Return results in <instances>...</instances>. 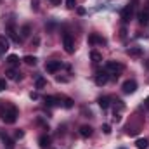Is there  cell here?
I'll return each mask as SVG.
<instances>
[{
	"label": "cell",
	"instance_id": "obj_1",
	"mask_svg": "<svg viewBox=\"0 0 149 149\" xmlns=\"http://www.w3.org/2000/svg\"><path fill=\"white\" fill-rule=\"evenodd\" d=\"M0 118H2V121L7 123V125L16 123V120H17V108L12 106V104H7V106L0 111Z\"/></svg>",
	"mask_w": 149,
	"mask_h": 149
},
{
	"label": "cell",
	"instance_id": "obj_2",
	"mask_svg": "<svg viewBox=\"0 0 149 149\" xmlns=\"http://www.w3.org/2000/svg\"><path fill=\"white\" fill-rule=\"evenodd\" d=\"M63 47H64V50L68 54H73L74 52V40L70 33H64L63 35Z\"/></svg>",
	"mask_w": 149,
	"mask_h": 149
},
{
	"label": "cell",
	"instance_id": "obj_3",
	"mask_svg": "<svg viewBox=\"0 0 149 149\" xmlns=\"http://www.w3.org/2000/svg\"><path fill=\"white\" fill-rule=\"evenodd\" d=\"M61 61H47L45 63V71L47 73H57L61 70Z\"/></svg>",
	"mask_w": 149,
	"mask_h": 149
},
{
	"label": "cell",
	"instance_id": "obj_4",
	"mask_svg": "<svg viewBox=\"0 0 149 149\" xmlns=\"http://www.w3.org/2000/svg\"><path fill=\"white\" fill-rule=\"evenodd\" d=\"M121 88H123L125 94H134V92L137 90V81H135V80H127V81H123Z\"/></svg>",
	"mask_w": 149,
	"mask_h": 149
},
{
	"label": "cell",
	"instance_id": "obj_5",
	"mask_svg": "<svg viewBox=\"0 0 149 149\" xmlns=\"http://www.w3.org/2000/svg\"><path fill=\"white\" fill-rule=\"evenodd\" d=\"M109 81V74H108V71H101V73L95 74V85H106Z\"/></svg>",
	"mask_w": 149,
	"mask_h": 149
},
{
	"label": "cell",
	"instance_id": "obj_6",
	"mask_svg": "<svg viewBox=\"0 0 149 149\" xmlns=\"http://www.w3.org/2000/svg\"><path fill=\"white\" fill-rule=\"evenodd\" d=\"M121 19L127 23V21H130L132 19V16H134V7L132 5H127V7H123V10H121Z\"/></svg>",
	"mask_w": 149,
	"mask_h": 149
},
{
	"label": "cell",
	"instance_id": "obj_7",
	"mask_svg": "<svg viewBox=\"0 0 149 149\" xmlns=\"http://www.w3.org/2000/svg\"><path fill=\"white\" fill-rule=\"evenodd\" d=\"M106 70L108 71H114V74L120 73V71H123V66L120 64V63H114V61H108L106 63ZM118 76V74H116Z\"/></svg>",
	"mask_w": 149,
	"mask_h": 149
},
{
	"label": "cell",
	"instance_id": "obj_8",
	"mask_svg": "<svg viewBox=\"0 0 149 149\" xmlns=\"http://www.w3.org/2000/svg\"><path fill=\"white\" fill-rule=\"evenodd\" d=\"M137 21H139V24L146 26V24L149 23V10H142V12H139V14H137Z\"/></svg>",
	"mask_w": 149,
	"mask_h": 149
},
{
	"label": "cell",
	"instance_id": "obj_9",
	"mask_svg": "<svg viewBox=\"0 0 149 149\" xmlns=\"http://www.w3.org/2000/svg\"><path fill=\"white\" fill-rule=\"evenodd\" d=\"M0 139H2V142H3V144H5L9 149L14 148V141H12V139H10V137H9L5 132H0Z\"/></svg>",
	"mask_w": 149,
	"mask_h": 149
},
{
	"label": "cell",
	"instance_id": "obj_10",
	"mask_svg": "<svg viewBox=\"0 0 149 149\" xmlns=\"http://www.w3.org/2000/svg\"><path fill=\"white\" fill-rule=\"evenodd\" d=\"M88 43H92V45H95V43H106V40L102 37H99L97 33H92V35L88 37Z\"/></svg>",
	"mask_w": 149,
	"mask_h": 149
},
{
	"label": "cell",
	"instance_id": "obj_11",
	"mask_svg": "<svg viewBox=\"0 0 149 149\" xmlns=\"http://www.w3.org/2000/svg\"><path fill=\"white\" fill-rule=\"evenodd\" d=\"M92 132H94V130H92V127H88V125L80 127V135H81V137H85V139H87V137H90V135H92Z\"/></svg>",
	"mask_w": 149,
	"mask_h": 149
},
{
	"label": "cell",
	"instance_id": "obj_12",
	"mask_svg": "<svg viewBox=\"0 0 149 149\" xmlns=\"http://www.w3.org/2000/svg\"><path fill=\"white\" fill-rule=\"evenodd\" d=\"M127 52H128V56H132V57H141V56H142V49H141V47H130Z\"/></svg>",
	"mask_w": 149,
	"mask_h": 149
},
{
	"label": "cell",
	"instance_id": "obj_13",
	"mask_svg": "<svg viewBox=\"0 0 149 149\" xmlns=\"http://www.w3.org/2000/svg\"><path fill=\"white\" fill-rule=\"evenodd\" d=\"M7 33H9V37L12 38V40H14L16 43H19V42H21V37H19L17 33H16V30H14V26H9V28H7Z\"/></svg>",
	"mask_w": 149,
	"mask_h": 149
},
{
	"label": "cell",
	"instance_id": "obj_14",
	"mask_svg": "<svg viewBox=\"0 0 149 149\" xmlns=\"http://www.w3.org/2000/svg\"><path fill=\"white\" fill-rule=\"evenodd\" d=\"M5 76H7L9 80H14V81H17V80H21V74L17 73L16 70H9V71L5 73Z\"/></svg>",
	"mask_w": 149,
	"mask_h": 149
},
{
	"label": "cell",
	"instance_id": "obj_15",
	"mask_svg": "<svg viewBox=\"0 0 149 149\" xmlns=\"http://www.w3.org/2000/svg\"><path fill=\"white\" fill-rule=\"evenodd\" d=\"M9 49V40H7V37H0V54H3L5 50Z\"/></svg>",
	"mask_w": 149,
	"mask_h": 149
},
{
	"label": "cell",
	"instance_id": "obj_16",
	"mask_svg": "<svg viewBox=\"0 0 149 149\" xmlns=\"http://www.w3.org/2000/svg\"><path fill=\"white\" fill-rule=\"evenodd\" d=\"M38 144H40V148H42V149L49 148V146H50V139H49L47 135H42V137L38 139Z\"/></svg>",
	"mask_w": 149,
	"mask_h": 149
},
{
	"label": "cell",
	"instance_id": "obj_17",
	"mask_svg": "<svg viewBox=\"0 0 149 149\" xmlns=\"http://www.w3.org/2000/svg\"><path fill=\"white\" fill-rule=\"evenodd\" d=\"M148 146H149L148 139H137V141H135V148L137 149H146Z\"/></svg>",
	"mask_w": 149,
	"mask_h": 149
},
{
	"label": "cell",
	"instance_id": "obj_18",
	"mask_svg": "<svg viewBox=\"0 0 149 149\" xmlns=\"http://www.w3.org/2000/svg\"><path fill=\"white\" fill-rule=\"evenodd\" d=\"M23 61H24V64H28V66H35V64H37V57H35V56H24Z\"/></svg>",
	"mask_w": 149,
	"mask_h": 149
},
{
	"label": "cell",
	"instance_id": "obj_19",
	"mask_svg": "<svg viewBox=\"0 0 149 149\" xmlns=\"http://www.w3.org/2000/svg\"><path fill=\"white\" fill-rule=\"evenodd\" d=\"M90 59H92L94 63H101V61H102V56H101V52L92 50V52H90Z\"/></svg>",
	"mask_w": 149,
	"mask_h": 149
},
{
	"label": "cell",
	"instance_id": "obj_20",
	"mask_svg": "<svg viewBox=\"0 0 149 149\" xmlns=\"http://www.w3.org/2000/svg\"><path fill=\"white\" fill-rule=\"evenodd\" d=\"M30 33H31V26H30V24H24V26L21 28V38L30 37Z\"/></svg>",
	"mask_w": 149,
	"mask_h": 149
},
{
	"label": "cell",
	"instance_id": "obj_21",
	"mask_svg": "<svg viewBox=\"0 0 149 149\" xmlns=\"http://www.w3.org/2000/svg\"><path fill=\"white\" fill-rule=\"evenodd\" d=\"M7 63H9L10 66H17V64H19V57L14 56V54H10V56L7 57Z\"/></svg>",
	"mask_w": 149,
	"mask_h": 149
},
{
	"label": "cell",
	"instance_id": "obj_22",
	"mask_svg": "<svg viewBox=\"0 0 149 149\" xmlns=\"http://www.w3.org/2000/svg\"><path fill=\"white\" fill-rule=\"evenodd\" d=\"M99 106L102 109H108L109 108V97H99Z\"/></svg>",
	"mask_w": 149,
	"mask_h": 149
},
{
	"label": "cell",
	"instance_id": "obj_23",
	"mask_svg": "<svg viewBox=\"0 0 149 149\" xmlns=\"http://www.w3.org/2000/svg\"><path fill=\"white\" fill-rule=\"evenodd\" d=\"M56 101H59V99H57V97H52V95H50V97H45V102H47L49 106H54Z\"/></svg>",
	"mask_w": 149,
	"mask_h": 149
},
{
	"label": "cell",
	"instance_id": "obj_24",
	"mask_svg": "<svg viewBox=\"0 0 149 149\" xmlns=\"http://www.w3.org/2000/svg\"><path fill=\"white\" fill-rule=\"evenodd\" d=\"M45 85H47L45 78H37V88H43Z\"/></svg>",
	"mask_w": 149,
	"mask_h": 149
},
{
	"label": "cell",
	"instance_id": "obj_25",
	"mask_svg": "<svg viewBox=\"0 0 149 149\" xmlns=\"http://www.w3.org/2000/svg\"><path fill=\"white\" fill-rule=\"evenodd\" d=\"M66 109H70V108H73V101L71 99H64V104H63Z\"/></svg>",
	"mask_w": 149,
	"mask_h": 149
},
{
	"label": "cell",
	"instance_id": "obj_26",
	"mask_svg": "<svg viewBox=\"0 0 149 149\" xmlns=\"http://www.w3.org/2000/svg\"><path fill=\"white\" fill-rule=\"evenodd\" d=\"M102 132H104L106 135H109V134H111V127H109L108 123H104V125H102Z\"/></svg>",
	"mask_w": 149,
	"mask_h": 149
},
{
	"label": "cell",
	"instance_id": "obj_27",
	"mask_svg": "<svg viewBox=\"0 0 149 149\" xmlns=\"http://www.w3.org/2000/svg\"><path fill=\"white\" fill-rule=\"evenodd\" d=\"M74 5H76V0H66V7L68 9H74Z\"/></svg>",
	"mask_w": 149,
	"mask_h": 149
},
{
	"label": "cell",
	"instance_id": "obj_28",
	"mask_svg": "<svg viewBox=\"0 0 149 149\" xmlns=\"http://www.w3.org/2000/svg\"><path fill=\"white\" fill-rule=\"evenodd\" d=\"M5 88H7V81H5V80H0V92L5 90Z\"/></svg>",
	"mask_w": 149,
	"mask_h": 149
},
{
	"label": "cell",
	"instance_id": "obj_29",
	"mask_svg": "<svg viewBox=\"0 0 149 149\" xmlns=\"http://www.w3.org/2000/svg\"><path fill=\"white\" fill-rule=\"evenodd\" d=\"M31 9L33 10H38V0H31Z\"/></svg>",
	"mask_w": 149,
	"mask_h": 149
},
{
	"label": "cell",
	"instance_id": "obj_30",
	"mask_svg": "<svg viewBox=\"0 0 149 149\" xmlns=\"http://www.w3.org/2000/svg\"><path fill=\"white\" fill-rule=\"evenodd\" d=\"M76 12H78L80 16H85V12H87V10H85L83 7H78V9H76Z\"/></svg>",
	"mask_w": 149,
	"mask_h": 149
},
{
	"label": "cell",
	"instance_id": "obj_31",
	"mask_svg": "<svg viewBox=\"0 0 149 149\" xmlns=\"http://www.w3.org/2000/svg\"><path fill=\"white\" fill-rule=\"evenodd\" d=\"M56 80H57L59 83H66V81H68V78H64V76H57Z\"/></svg>",
	"mask_w": 149,
	"mask_h": 149
},
{
	"label": "cell",
	"instance_id": "obj_32",
	"mask_svg": "<svg viewBox=\"0 0 149 149\" xmlns=\"http://www.w3.org/2000/svg\"><path fill=\"white\" fill-rule=\"evenodd\" d=\"M16 137H17V139H23V137H24V132H23V130H17V132H16Z\"/></svg>",
	"mask_w": 149,
	"mask_h": 149
},
{
	"label": "cell",
	"instance_id": "obj_33",
	"mask_svg": "<svg viewBox=\"0 0 149 149\" xmlns=\"http://www.w3.org/2000/svg\"><path fill=\"white\" fill-rule=\"evenodd\" d=\"M30 97H31L33 101H37V99H38V94H37V92H31V94H30Z\"/></svg>",
	"mask_w": 149,
	"mask_h": 149
},
{
	"label": "cell",
	"instance_id": "obj_34",
	"mask_svg": "<svg viewBox=\"0 0 149 149\" xmlns=\"http://www.w3.org/2000/svg\"><path fill=\"white\" fill-rule=\"evenodd\" d=\"M50 2H52L54 5H59V3H61V0H50Z\"/></svg>",
	"mask_w": 149,
	"mask_h": 149
},
{
	"label": "cell",
	"instance_id": "obj_35",
	"mask_svg": "<svg viewBox=\"0 0 149 149\" xmlns=\"http://www.w3.org/2000/svg\"><path fill=\"white\" fill-rule=\"evenodd\" d=\"M144 102H146V108H149V97L146 99V101H144Z\"/></svg>",
	"mask_w": 149,
	"mask_h": 149
},
{
	"label": "cell",
	"instance_id": "obj_36",
	"mask_svg": "<svg viewBox=\"0 0 149 149\" xmlns=\"http://www.w3.org/2000/svg\"><path fill=\"white\" fill-rule=\"evenodd\" d=\"M121 149H123V148H121Z\"/></svg>",
	"mask_w": 149,
	"mask_h": 149
}]
</instances>
